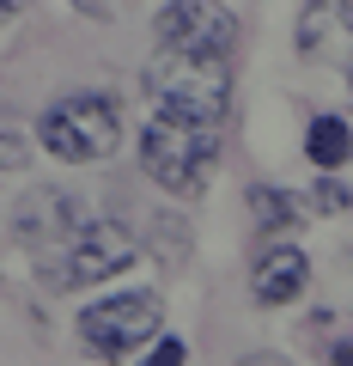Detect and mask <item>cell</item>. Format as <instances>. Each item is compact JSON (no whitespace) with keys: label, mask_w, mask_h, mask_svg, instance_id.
I'll return each instance as SVG.
<instances>
[{"label":"cell","mask_w":353,"mask_h":366,"mask_svg":"<svg viewBox=\"0 0 353 366\" xmlns=\"http://www.w3.org/2000/svg\"><path fill=\"white\" fill-rule=\"evenodd\" d=\"M305 153H311V165H323V171L347 165V153H353L347 122H341V117H317V122H311V134H305Z\"/></svg>","instance_id":"9c48e42d"},{"label":"cell","mask_w":353,"mask_h":366,"mask_svg":"<svg viewBox=\"0 0 353 366\" xmlns=\"http://www.w3.org/2000/svg\"><path fill=\"white\" fill-rule=\"evenodd\" d=\"M220 153V122H201V117H183V110H153L140 134V171L170 189V196H195L208 183V165Z\"/></svg>","instance_id":"7a4b0ae2"},{"label":"cell","mask_w":353,"mask_h":366,"mask_svg":"<svg viewBox=\"0 0 353 366\" xmlns=\"http://www.w3.org/2000/svg\"><path fill=\"white\" fill-rule=\"evenodd\" d=\"M25 6V0H0V25H13V13Z\"/></svg>","instance_id":"4fadbf2b"},{"label":"cell","mask_w":353,"mask_h":366,"mask_svg":"<svg viewBox=\"0 0 353 366\" xmlns=\"http://www.w3.org/2000/svg\"><path fill=\"white\" fill-rule=\"evenodd\" d=\"M158 330V300L153 293H110L92 312H79V342L98 354V360H116V354L140 348Z\"/></svg>","instance_id":"5b68a950"},{"label":"cell","mask_w":353,"mask_h":366,"mask_svg":"<svg viewBox=\"0 0 353 366\" xmlns=\"http://www.w3.org/2000/svg\"><path fill=\"white\" fill-rule=\"evenodd\" d=\"M329 366H353V336L335 342V354H329Z\"/></svg>","instance_id":"7c38bea8"},{"label":"cell","mask_w":353,"mask_h":366,"mask_svg":"<svg viewBox=\"0 0 353 366\" xmlns=\"http://www.w3.org/2000/svg\"><path fill=\"white\" fill-rule=\"evenodd\" d=\"M353 43V6L347 0H311L299 19V49L305 55H341Z\"/></svg>","instance_id":"52a82bcc"},{"label":"cell","mask_w":353,"mask_h":366,"mask_svg":"<svg viewBox=\"0 0 353 366\" xmlns=\"http://www.w3.org/2000/svg\"><path fill=\"white\" fill-rule=\"evenodd\" d=\"M237 37V19L220 0H170L158 13V49L177 55H225Z\"/></svg>","instance_id":"8992f818"},{"label":"cell","mask_w":353,"mask_h":366,"mask_svg":"<svg viewBox=\"0 0 353 366\" xmlns=\"http://www.w3.org/2000/svg\"><path fill=\"white\" fill-rule=\"evenodd\" d=\"M237 366H280V360H268V354H256V360H237Z\"/></svg>","instance_id":"5bb4252c"},{"label":"cell","mask_w":353,"mask_h":366,"mask_svg":"<svg viewBox=\"0 0 353 366\" xmlns=\"http://www.w3.org/2000/svg\"><path fill=\"white\" fill-rule=\"evenodd\" d=\"M140 366H183V342H177V336H165V342H158V348L146 354Z\"/></svg>","instance_id":"8fae6325"},{"label":"cell","mask_w":353,"mask_h":366,"mask_svg":"<svg viewBox=\"0 0 353 366\" xmlns=\"http://www.w3.org/2000/svg\"><path fill=\"white\" fill-rule=\"evenodd\" d=\"M250 208H256L262 226H292V220H299V202L280 196V189H250Z\"/></svg>","instance_id":"30bf717a"},{"label":"cell","mask_w":353,"mask_h":366,"mask_svg":"<svg viewBox=\"0 0 353 366\" xmlns=\"http://www.w3.org/2000/svg\"><path fill=\"white\" fill-rule=\"evenodd\" d=\"M146 92H153V104L183 110V117H201V122H225V110H232V74H225V55L158 49L153 67H146Z\"/></svg>","instance_id":"3957f363"},{"label":"cell","mask_w":353,"mask_h":366,"mask_svg":"<svg viewBox=\"0 0 353 366\" xmlns=\"http://www.w3.org/2000/svg\"><path fill=\"white\" fill-rule=\"evenodd\" d=\"M13 232H19V244L43 262V287H55V293L110 281L116 269L134 262V238L122 232L116 220H86L79 202L55 196V189H37V196L19 202Z\"/></svg>","instance_id":"6da1fadb"},{"label":"cell","mask_w":353,"mask_h":366,"mask_svg":"<svg viewBox=\"0 0 353 366\" xmlns=\"http://www.w3.org/2000/svg\"><path fill=\"white\" fill-rule=\"evenodd\" d=\"M305 250H268L256 262V305H287L305 293Z\"/></svg>","instance_id":"ba28073f"},{"label":"cell","mask_w":353,"mask_h":366,"mask_svg":"<svg viewBox=\"0 0 353 366\" xmlns=\"http://www.w3.org/2000/svg\"><path fill=\"white\" fill-rule=\"evenodd\" d=\"M37 141L49 147L55 159H67V165L110 159V153H116V141H122L116 98H104V92H73V98L49 104V110H43V122H37Z\"/></svg>","instance_id":"277c9868"}]
</instances>
